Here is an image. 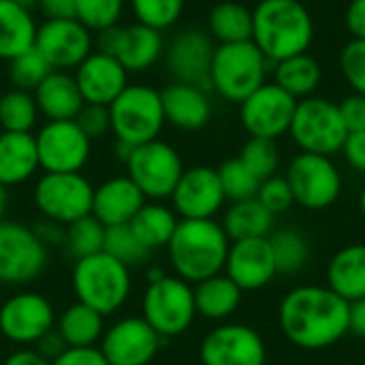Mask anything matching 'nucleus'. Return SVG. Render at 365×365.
<instances>
[{
	"instance_id": "f257e3e1",
	"label": "nucleus",
	"mask_w": 365,
	"mask_h": 365,
	"mask_svg": "<svg viewBox=\"0 0 365 365\" xmlns=\"http://www.w3.org/2000/svg\"><path fill=\"white\" fill-rule=\"evenodd\" d=\"M278 323L291 344L323 351L349 334V302L329 287H295L280 302Z\"/></svg>"
},
{
	"instance_id": "f03ea898",
	"label": "nucleus",
	"mask_w": 365,
	"mask_h": 365,
	"mask_svg": "<svg viewBox=\"0 0 365 365\" xmlns=\"http://www.w3.org/2000/svg\"><path fill=\"white\" fill-rule=\"evenodd\" d=\"M314 41V19L299 0H261L252 11V43L269 62L306 53Z\"/></svg>"
},
{
	"instance_id": "7ed1b4c3",
	"label": "nucleus",
	"mask_w": 365,
	"mask_h": 365,
	"mask_svg": "<svg viewBox=\"0 0 365 365\" xmlns=\"http://www.w3.org/2000/svg\"><path fill=\"white\" fill-rule=\"evenodd\" d=\"M231 240L220 222L207 220H182L175 227L171 242L167 244L169 261L178 278L188 284H199L216 274L225 272Z\"/></svg>"
},
{
	"instance_id": "20e7f679",
	"label": "nucleus",
	"mask_w": 365,
	"mask_h": 365,
	"mask_svg": "<svg viewBox=\"0 0 365 365\" xmlns=\"http://www.w3.org/2000/svg\"><path fill=\"white\" fill-rule=\"evenodd\" d=\"M133 280L130 269L109 257L98 252L75 261L73 267V291L79 304L90 306L103 317L115 314L130 297Z\"/></svg>"
},
{
	"instance_id": "39448f33",
	"label": "nucleus",
	"mask_w": 365,
	"mask_h": 365,
	"mask_svg": "<svg viewBox=\"0 0 365 365\" xmlns=\"http://www.w3.org/2000/svg\"><path fill=\"white\" fill-rule=\"evenodd\" d=\"M269 60L252 41L216 45L210 86L231 103H244L265 83Z\"/></svg>"
},
{
	"instance_id": "423d86ee",
	"label": "nucleus",
	"mask_w": 365,
	"mask_h": 365,
	"mask_svg": "<svg viewBox=\"0 0 365 365\" xmlns=\"http://www.w3.org/2000/svg\"><path fill=\"white\" fill-rule=\"evenodd\" d=\"M111 133L130 145L158 139L165 122L160 90L145 83H128L109 105Z\"/></svg>"
},
{
	"instance_id": "0eeeda50",
	"label": "nucleus",
	"mask_w": 365,
	"mask_h": 365,
	"mask_svg": "<svg viewBox=\"0 0 365 365\" xmlns=\"http://www.w3.org/2000/svg\"><path fill=\"white\" fill-rule=\"evenodd\" d=\"M141 317L163 340L182 336L197 319L192 284L167 274L148 282L141 299Z\"/></svg>"
},
{
	"instance_id": "6e6552de",
	"label": "nucleus",
	"mask_w": 365,
	"mask_h": 365,
	"mask_svg": "<svg viewBox=\"0 0 365 365\" xmlns=\"http://www.w3.org/2000/svg\"><path fill=\"white\" fill-rule=\"evenodd\" d=\"M289 135L302 152L334 156L342 152L349 130L344 126L338 105L321 96H310L297 101Z\"/></svg>"
},
{
	"instance_id": "1a4fd4ad",
	"label": "nucleus",
	"mask_w": 365,
	"mask_h": 365,
	"mask_svg": "<svg viewBox=\"0 0 365 365\" xmlns=\"http://www.w3.org/2000/svg\"><path fill=\"white\" fill-rule=\"evenodd\" d=\"M182 173V156L171 143L163 139L135 145L130 158L126 160V175L150 201L171 199Z\"/></svg>"
},
{
	"instance_id": "9d476101",
	"label": "nucleus",
	"mask_w": 365,
	"mask_h": 365,
	"mask_svg": "<svg viewBox=\"0 0 365 365\" xmlns=\"http://www.w3.org/2000/svg\"><path fill=\"white\" fill-rule=\"evenodd\" d=\"M94 186L81 173H43L34 184V205L45 220L62 227L92 214Z\"/></svg>"
},
{
	"instance_id": "9b49d317",
	"label": "nucleus",
	"mask_w": 365,
	"mask_h": 365,
	"mask_svg": "<svg viewBox=\"0 0 365 365\" xmlns=\"http://www.w3.org/2000/svg\"><path fill=\"white\" fill-rule=\"evenodd\" d=\"M47 263L49 248L34 229L13 220L0 222V284H30L45 272Z\"/></svg>"
},
{
	"instance_id": "f8f14e48",
	"label": "nucleus",
	"mask_w": 365,
	"mask_h": 365,
	"mask_svg": "<svg viewBox=\"0 0 365 365\" xmlns=\"http://www.w3.org/2000/svg\"><path fill=\"white\" fill-rule=\"evenodd\" d=\"M284 178L295 203L310 212L331 207L342 195V175L331 156L302 152L291 160Z\"/></svg>"
},
{
	"instance_id": "ddd939ff",
	"label": "nucleus",
	"mask_w": 365,
	"mask_h": 365,
	"mask_svg": "<svg viewBox=\"0 0 365 365\" xmlns=\"http://www.w3.org/2000/svg\"><path fill=\"white\" fill-rule=\"evenodd\" d=\"M98 51L113 56L126 71L143 73L150 71L165 56V36L163 32L143 26L139 21L126 26H113L96 34L94 41Z\"/></svg>"
},
{
	"instance_id": "4468645a",
	"label": "nucleus",
	"mask_w": 365,
	"mask_h": 365,
	"mask_svg": "<svg viewBox=\"0 0 365 365\" xmlns=\"http://www.w3.org/2000/svg\"><path fill=\"white\" fill-rule=\"evenodd\" d=\"M38 167L45 173H81L92 154V141L75 120L45 122L34 135Z\"/></svg>"
},
{
	"instance_id": "2eb2a0df",
	"label": "nucleus",
	"mask_w": 365,
	"mask_h": 365,
	"mask_svg": "<svg viewBox=\"0 0 365 365\" xmlns=\"http://www.w3.org/2000/svg\"><path fill=\"white\" fill-rule=\"evenodd\" d=\"M297 101L276 83H263L244 103H240V120L250 137L272 139L287 135L295 115Z\"/></svg>"
},
{
	"instance_id": "dca6fc26",
	"label": "nucleus",
	"mask_w": 365,
	"mask_h": 365,
	"mask_svg": "<svg viewBox=\"0 0 365 365\" xmlns=\"http://www.w3.org/2000/svg\"><path fill=\"white\" fill-rule=\"evenodd\" d=\"M53 327L56 310L41 293L24 291L0 306V334L13 344L32 346Z\"/></svg>"
},
{
	"instance_id": "f3484780",
	"label": "nucleus",
	"mask_w": 365,
	"mask_h": 365,
	"mask_svg": "<svg viewBox=\"0 0 365 365\" xmlns=\"http://www.w3.org/2000/svg\"><path fill=\"white\" fill-rule=\"evenodd\" d=\"M34 47L53 71H71L94 51V36L75 17L45 19L38 24Z\"/></svg>"
},
{
	"instance_id": "a211bd4d",
	"label": "nucleus",
	"mask_w": 365,
	"mask_h": 365,
	"mask_svg": "<svg viewBox=\"0 0 365 365\" xmlns=\"http://www.w3.org/2000/svg\"><path fill=\"white\" fill-rule=\"evenodd\" d=\"M203 365H265L267 349L261 334L242 323H222L201 342Z\"/></svg>"
},
{
	"instance_id": "6ab92c4d",
	"label": "nucleus",
	"mask_w": 365,
	"mask_h": 365,
	"mask_svg": "<svg viewBox=\"0 0 365 365\" xmlns=\"http://www.w3.org/2000/svg\"><path fill=\"white\" fill-rule=\"evenodd\" d=\"M163 342L143 317H126L105 329L98 349L109 365H150Z\"/></svg>"
},
{
	"instance_id": "aec40b11",
	"label": "nucleus",
	"mask_w": 365,
	"mask_h": 365,
	"mask_svg": "<svg viewBox=\"0 0 365 365\" xmlns=\"http://www.w3.org/2000/svg\"><path fill=\"white\" fill-rule=\"evenodd\" d=\"M214 41L207 32L199 28H188L178 32L165 47V62L175 81L192 83L210 90V71L214 58Z\"/></svg>"
},
{
	"instance_id": "412c9836",
	"label": "nucleus",
	"mask_w": 365,
	"mask_h": 365,
	"mask_svg": "<svg viewBox=\"0 0 365 365\" xmlns=\"http://www.w3.org/2000/svg\"><path fill=\"white\" fill-rule=\"evenodd\" d=\"M171 201L173 212L182 220H207L222 210L227 197L216 169L190 167L184 169Z\"/></svg>"
},
{
	"instance_id": "4be33fe9",
	"label": "nucleus",
	"mask_w": 365,
	"mask_h": 365,
	"mask_svg": "<svg viewBox=\"0 0 365 365\" xmlns=\"http://www.w3.org/2000/svg\"><path fill=\"white\" fill-rule=\"evenodd\" d=\"M225 274L242 291L265 289L278 276L269 240L261 237V240L231 242L225 263Z\"/></svg>"
},
{
	"instance_id": "5701e85b",
	"label": "nucleus",
	"mask_w": 365,
	"mask_h": 365,
	"mask_svg": "<svg viewBox=\"0 0 365 365\" xmlns=\"http://www.w3.org/2000/svg\"><path fill=\"white\" fill-rule=\"evenodd\" d=\"M75 81L86 103L109 107L128 86V71L109 53L92 51L77 68Z\"/></svg>"
},
{
	"instance_id": "b1692460",
	"label": "nucleus",
	"mask_w": 365,
	"mask_h": 365,
	"mask_svg": "<svg viewBox=\"0 0 365 365\" xmlns=\"http://www.w3.org/2000/svg\"><path fill=\"white\" fill-rule=\"evenodd\" d=\"M148 199L128 175H113L94 188L92 216L103 227L128 225Z\"/></svg>"
},
{
	"instance_id": "393cba45",
	"label": "nucleus",
	"mask_w": 365,
	"mask_h": 365,
	"mask_svg": "<svg viewBox=\"0 0 365 365\" xmlns=\"http://www.w3.org/2000/svg\"><path fill=\"white\" fill-rule=\"evenodd\" d=\"M165 122L180 130H201L212 120V103L207 90L173 81L160 90Z\"/></svg>"
},
{
	"instance_id": "a878e982",
	"label": "nucleus",
	"mask_w": 365,
	"mask_h": 365,
	"mask_svg": "<svg viewBox=\"0 0 365 365\" xmlns=\"http://www.w3.org/2000/svg\"><path fill=\"white\" fill-rule=\"evenodd\" d=\"M32 94L38 113L47 118V122L75 120L81 107L86 105L71 71H51Z\"/></svg>"
},
{
	"instance_id": "bb28decb",
	"label": "nucleus",
	"mask_w": 365,
	"mask_h": 365,
	"mask_svg": "<svg viewBox=\"0 0 365 365\" xmlns=\"http://www.w3.org/2000/svg\"><path fill=\"white\" fill-rule=\"evenodd\" d=\"M38 152L32 133H0V184H26L38 171Z\"/></svg>"
},
{
	"instance_id": "cd10ccee",
	"label": "nucleus",
	"mask_w": 365,
	"mask_h": 365,
	"mask_svg": "<svg viewBox=\"0 0 365 365\" xmlns=\"http://www.w3.org/2000/svg\"><path fill=\"white\" fill-rule=\"evenodd\" d=\"M38 24L28 4L19 0H0V60L11 62L34 47Z\"/></svg>"
},
{
	"instance_id": "c85d7f7f",
	"label": "nucleus",
	"mask_w": 365,
	"mask_h": 365,
	"mask_svg": "<svg viewBox=\"0 0 365 365\" xmlns=\"http://www.w3.org/2000/svg\"><path fill=\"white\" fill-rule=\"evenodd\" d=\"M327 287L349 304L365 297V244L344 246L331 257Z\"/></svg>"
},
{
	"instance_id": "c756f323",
	"label": "nucleus",
	"mask_w": 365,
	"mask_h": 365,
	"mask_svg": "<svg viewBox=\"0 0 365 365\" xmlns=\"http://www.w3.org/2000/svg\"><path fill=\"white\" fill-rule=\"evenodd\" d=\"M274 218L276 216L255 197V199L231 203L220 225L231 242L261 240L274 233Z\"/></svg>"
},
{
	"instance_id": "7c9ffc66",
	"label": "nucleus",
	"mask_w": 365,
	"mask_h": 365,
	"mask_svg": "<svg viewBox=\"0 0 365 365\" xmlns=\"http://www.w3.org/2000/svg\"><path fill=\"white\" fill-rule=\"evenodd\" d=\"M192 291L197 314L207 321H227L240 308L244 293L227 274H216L195 284Z\"/></svg>"
},
{
	"instance_id": "2f4dec72",
	"label": "nucleus",
	"mask_w": 365,
	"mask_h": 365,
	"mask_svg": "<svg viewBox=\"0 0 365 365\" xmlns=\"http://www.w3.org/2000/svg\"><path fill=\"white\" fill-rule=\"evenodd\" d=\"M274 77V83L280 86L287 94H291L295 101H304L314 96V92L319 90L323 71L321 64L306 51L276 62Z\"/></svg>"
},
{
	"instance_id": "473e14b6",
	"label": "nucleus",
	"mask_w": 365,
	"mask_h": 365,
	"mask_svg": "<svg viewBox=\"0 0 365 365\" xmlns=\"http://www.w3.org/2000/svg\"><path fill=\"white\" fill-rule=\"evenodd\" d=\"M178 222L180 218L171 207L163 205L160 201H150V203L145 201L143 207L128 222V227L139 237V242L150 252H154L158 248H167V244L175 233Z\"/></svg>"
},
{
	"instance_id": "72a5a7b5",
	"label": "nucleus",
	"mask_w": 365,
	"mask_h": 365,
	"mask_svg": "<svg viewBox=\"0 0 365 365\" xmlns=\"http://www.w3.org/2000/svg\"><path fill=\"white\" fill-rule=\"evenodd\" d=\"M105 317L92 310L86 304L68 306L56 321V329L64 338L68 349H86L96 346L105 334Z\"/></svg>"
},
{
	"instance_id": "f704fd0d",
	"label": "nucleus",
	"mask_w": 365,
	"mask_h": 365,
	"mask_svg": "<svg viewBox=\"0 0 365 365\" xmlns=\"http://www.w3.org/2000/svg\"><path fill=\"white\" fill-rule=\"evenodd\" d=\"M207 30L218 45L252 41V11L235 0L218 2L207 15Z\"/></svg>"
},
{
	"instance_id": "c9c22d12",
	"label": "nucleus",
	"mask_w": 365,
	"mask_h": 365,
	"mask_svg": "<svg viewBox=\"0 0 365 365\" xmlns=\"http://www.w3.org/2000/svg\"><path fill=\"white\" fill-rule=\"evenodd\" d=\"M38 115L32 92L11 88L0 94V128L4 133H32Z\"/></svg>"
},
{
	"instance_id": "e433bc0d",
	"label": "nucleus",
	"mask_w": 365,
	"mask_h": 365,
	"mask_svg": "<svg viewBox=\"0 0 365 365\" xmlns=\"http://www.w3.org/2000/svg\"><path fill=\"white\" fill-rule=\"evenodd\" d=\"M267 240L272 246V255H274L278 274L293 276L306 267V263L310 259V246L302 233H297L293 229H282V231L272 233Z\"/></svg>"
},
{
	"instance_id": "4c0bfd02",
	"label": "nucleus",
	"mask_w": 365,
	"mask_h": 365,
	"mask_svg": "<svg viewBox=\"0 0 365 365\" xmlns=\"http://www.w3.org/2000/svg\"><path fill=\"white\" fill-rule=\"evenodd\" d=\"M103 252H107L109 257H113L115 261H120L128 269L148 263L150 257H152V252L139 242V237L133 233V229L128 225L107 227L105 229V246H103Z\"/></svg>"
},
{
	"instance_id": "58836bf2",
	"label": "nucleus",
	"mask_w": 365,
	"mask_h": 365,
	"mask_svg": "<svg viewBox=\"0 0 365 365\" xmlns=\"http://www.w3.org/2000/svg\"><path fill=\"white\" fill-rule=\"evenodd\" d=\"M105 229L107 227H103L92 214L86 216V218H81V220H75L73 225L66 227V240H64L66 252L75 261L103 252V246H105Z\"/></svg>"
},
{
	"instance_id": "ea45409f",
	"label": "nucleus",
	"mask_w": 365,
	"mask_h": 365,
	"mask_svg": "<svg viewBox=\"0 0 365 365\" xmlns=\"http://www.w3.org/2000/svg\"><path fill=\"white\" fill-rule=\"evenodd\" d=\"M130 6V13L135 15V21L150 26L158 32H165L173 28L182 13L186 0H126Z\"/></svg>"
},
{
	"instance_id": "a19ab883",
	"label": "nucleus",
	"mask_w": 365,
	"mask_h": 365,
	"mask_svg": "<svg viewBox=\"0 0 365 365\" xmlns=\"http://www.w3.org/2000/svg\"><path fill=\"white\" fill-rule=\"evenodd\" d=\"M53 68L49 66V62L41 56V51L36 47H30L28 51L19 53L17 58H13L9 62V81L13 83V88L17 90H26V92H34L38 88V83L51 73Z\"/></svg>"
},
{
	"instance_id": "79ce46f5",
	"label": "nucleus",
	"mask_w": 365,
	"mask_h": 365,
	"mask_svg": "<svg viewBox=\"0 0 365 365\" xmlns=\"http://www.w3.org/2000/svg\"><path fill=\"white\" fill-rule=\"evenodd\" d=\"M216 171H218V178H220L227 201L237 203V201H246V199L257 197L261 180H257L240 158L225 160Z\"/></svg>"
},
{
	"instance_id": "37998d69",
	"label": "nucleus",
	"mask_w": 365,
	"mask_h": 365,
	"mask_svg": "<svg viewBox=\"0 0 365 365\" xmlns=\"http://www.w3.org/2000/svg\"><path fill=\"white\" fill-rule=\"evenodd\" d=\"M126 0H75V19H79L92 34L120 24Z\"/></svg>"
},
{
	"instance_id": "c03bdc74",
	"label": "nucleus",
	"mask_w": 365,
	"mask_h": 365,
	"mask_svg": "<svg viewBox=\"0 0 365 365\" xmlns=\"http://www.w3.org/2000/svg\"><path fill=\"white\" fill-rule=\"evenodd\" d=\"M237 158L261 182L267 180V178H272V175H276V171L280 167V152H278L276 141H272V139L250 137L244 143V148H242V152H240Z\"/></svg>"
},
{
	"instance_id": "a18cd8bd",
	"label": "nucleus",
	"mask_w": 365,
	"mask_h": 365,
	"mask_svg": "<svg viewBox=\"0 0 365 365\" xmlns=\"http://www.w3.org/2000/svg\"><path fill=\"white\" fill-rule=\"evenodd\" d=\"M340 71L353 92L365 94V41L351 38L340 51Z\"/></svg>"
},
{
	"instance_id": "49530a36",
	"label": "nucleus",
	"mask_w": 365,
	"mask_h": 365,
	"mask_svg": "<svg viewBox=\"0 0 365 365\" xmlns=\"http://www.w3.org/2000/svg\"><path fill=\"white\" fill-rule=\"evenodd\" d=\"M257 199L276 216V214H282L287 212L295 199H293V190L287 182L284 175H272L267 180L261 182L259 186V192H257Z\"/></svg>"
},
{
	"instance_id": "de8ad7c7",
	"label": "nucleus",
	"mask_w": 365,
	"mask_h": 365,
	"mask_svg": "<svg viewBox=\"0 0 365 365\" xmlns=\"http://www.w3.org/2000/svg\"><path fill=\"white\" fill-rule=\"evenodd\" d=\"M75 122L90 141L101 139L111 133V115H109V107H105V105L86 103L81 107V111L77 113Z\"/></svg>"
},
{
	"instance_id": "09e8293b",
	"label": "nucleus",
	"mask_w": 365,
	"mask_h": 365,
	"mask_svg": "<svg viewBox=\"0 0 365 365\" xmlns=\"http://www.w3.org/2000/svg\"><path fill=\"white\" fill-rule=\"evenodd\" d=\"M340 115L344 120V126L349 133H359L365 130V94H349L340 105Z\"/></svg>"
},
{
	"instance_id": "8fccbe9b",
	"label": "nucleus",
	"mask_w": 365,
	"mask_h": 365,
	"mask_svg": "<svg viewBox=\"0 0 365 365\" xmlns=\"http://www.w3.org/2000/svg\"><path fill=\"white\" fill-rule=\"evenodd\" d=\"M51 365H109L101 349L86 346V349H66Z\"/></svg>"
},
{
	"instance_id": "3c124183",
	"label": "nucleus",
	"mask_w": 365,
	"mask_h": 365,
	"mask_svg": "<svg viewBox=\"0 0 365 365\" xmlns=\"http://www.w3.org/2000/svg\"><path fill=\"white\" fill-rule=\"evenodd\" d=\"M342 152L353 169H357L359 173H365V130L349 133V137L342 145Z\"/></svg>"
},
{
	"instance_id": "603ef678",
	"label": "nucleus",
	"mask_w": 365,
	"mask_h": 365,
	"mask_svg": "<svg viewBox=\"0 0 365 365\" xmlns=\"http://www.w3.org/2000/svg\"><path fill=\"white\" fill-rule=\"evenodd\" d=\"M34 346H36V351H38L45 359H49L51 364H53V361H56V359H58V357L68 349V346H66V342H64V338L60 336V331H58L56 327H53V329H49L45 336H41V338H38V342H36Z\"/></svg>"
},
{
	"instance_id": "864d4df0",
	"label": "nucleus",
	"mask_w": 365,
	"mask_h": 365,
	"mask_svg": "<svg viewBox=\"0 0 365 365\" xmlns=\"http://www.w3.org/2000/svg\"><path fill=\"white\" fill-rule=\"evenodd\" d=\"M45 19H71L75 17V0H36L34 2Z\"/></svg>"
},
{
	"instance_id": "5fc2aeb1",
	"label": "nucleus",
	"mask_w": 365,
	"mask_h": 365,
	"mask_svg": "<svg viewBox=\"0 0 365 365\" xmlns=\"http://www.w3.org/2000/svg\"><path fill=\"white\" fill-rule=\"evenodd\" d=\"M34 233L47 248L49 246H64V240H66V227L51 222V220H45V218L34 227Z\"/></svg>"
},
{
	"instance_id": "6e6d98bb",
	"label": "nucleus",
	"mask_w": 365,
	"mask_h": 365,
	"mask_svg": "<svg viewBox=\"0 0 365 365\" xmlns=\"http://www.w3.org/2000/svg\"><path fill=\"white\" fill-rule=\"evenodd\" d=\"M346 28L353 38L365 41V0H351L346 9Z\"/></svg>"
},
{
	"instance_id": "4d7b16f0",
	"label": "nucleus",
	"mask_w": 365,
	"mask_h": 365,
	"mask_svg": "<svg viewBox=\"0 0 365 365\" xmlns=\"http://www.w3.org/2000/svg\"><path fill=\"white\" fill-rule=\"evenodd\" d=\"M349 334L365 340V297L349 304Z\"/></svg>"
},
{
	"instance_id": "13d9d810",
	"label": "nucleus",
	"mask_w": 365,
	"mask_h": 365,
	"mask_svg": "<svg viewBox=\"0 0 365 365\" xmlns=\"http://www.w3.org/2000/svg\"><path fill=\"white\" fill-rule=\"evenodd\" d=\"M4 365H51V361L45 359L36 349H17L6 357Z\"/></svg>"
},
{
	"instance_id": "bf43d9fd",
	"label": "nucleus",
	"mask_w": 365,
	"mask_h": 365,
	"mask_svg": "<svg viewBox=\"0 0 365 365\" xmlns=\"http://www.w3.org/2000/svg\"><path fill=\"white\" fill-rule=\"evenodd\" d=\"M133 150H135V145H130V143H126V141H122V139H115V143H113V156H115L120 163H124V165H126V160L130 158Z\"/></svg>"
},
{
	"instance_id": "052dcab7",
	"label": "nucleus",
	"mask_w": 365,
	"mask_h": 365,
	"mask_svg": "<svg viewBox=\"0 0 365 365\" xmlns=\"http://www.w3.org/2000/svg\"><path fill=\"white\" fill-rule=\"evenodd\" d=\"M6 207H9V188L0 184V222L4 220Z\"/></svg>"
},
{
	"instance_id": "680f3d73",
	"label": "nucleus",
	"mask_w": 365,
	"mask_h": 365,
	"mask_svg": "<svg viewBox=\"0 0 365 365\" xmlns=\"http://www.w3.org/2000/svg\"><path fill=\"white\" fill-rule=\"evenodd\" d=\"M359 210H361V214H364L365 218V188L361 190V195H359Z\"/></svg>"
},
{
	"instance_id": "e2e57ef3",
	"label": "nucleus",
	"mask_w": 365,
	"mask_h": 365,
	"mask_svg": "<svg viewBox=\"0 0 365 365\" xmlns=\"http://www.w3.org/2000/svg\"><path fill=\"white\" fill-rule=\"evenodd\" d=\"M19 2H24V4H28V6H30V4H34L36 0H19Z\"/></svg>"
},
{
	"instance_id": "0e129e2a",
	"label": "nucleus",
	"mask_w": 365,
	"mask_h": 365,
	"mask_svg": "<svg viewBox=\"0 0 365 365\" xmlns=\"http://www.w3.org/2000/svg\"><path fill=\"white\" fill-rule=\"evenodd\" d=\"M364 357H365V351H364Z\"/></svg>"
}]
</instances>
